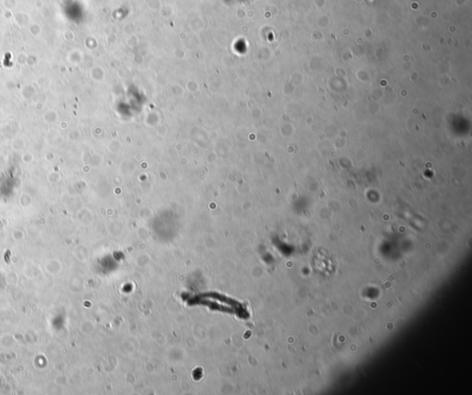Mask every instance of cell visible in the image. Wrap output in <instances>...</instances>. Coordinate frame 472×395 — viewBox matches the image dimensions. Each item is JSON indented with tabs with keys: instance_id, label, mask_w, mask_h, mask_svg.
<instances>
[{
	"instance_id": "obj_1",
	"label": "cell",
	"mask_w": 472,
	"mask_h": 395,
	"mask_svg": "<svg viewBox=\"0 0 472 395\" xmlns=\"http://www.w3.org/2000/svg\"><path fill=\"white\" fill-rule=\"evenodd\" d=\"M383 287H384V289H388V287H391V283H390V282H388V283L384 284Z\"/></svg>"
}]
</instances>
